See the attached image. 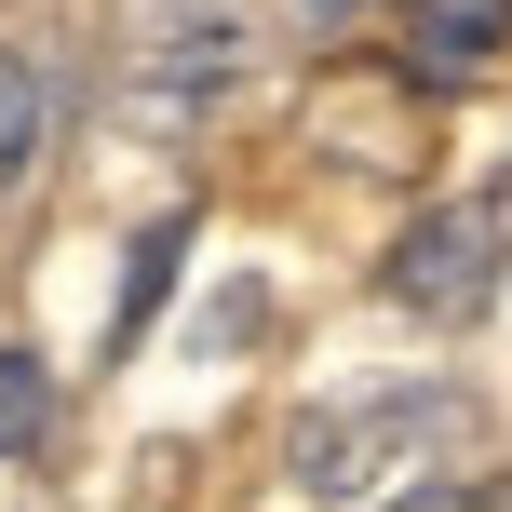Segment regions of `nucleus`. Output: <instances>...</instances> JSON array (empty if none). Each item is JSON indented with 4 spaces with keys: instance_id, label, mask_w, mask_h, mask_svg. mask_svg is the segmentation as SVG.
<instances>
[{
    "instance_id": "nucleus-4",
    "label": "nucleus",
    "mask_w": 512,
    "mask_h": 512,
    "mask_svg": "<svg viewBox=\"0 0 512 512\" xmlns=\"http://www.w3.org/2000/svg\"><path fill=\"white\" fill-rule=\"evenodd\" d=\"M405 54H432L445 81L512 54V0H405Z\"/></svg>"
},
{
    "instance_id": "nucleus-6",
    "label": "nucleus",
    "mask_w": 512,
    "mask_h": 512,
    "mask_svg": "<svg viewBox=\"0 0 512 512\" xmlns=\"http://www.w3.org/2000/svg\"><path fill=\"white\" fill-rule=\"evenodd\" d=\"M27 162H41V68L0 41V203L27 189Z\"/></svg>"
},
{
    "instance_id": "nucleus-9",
    "label": "nucleus",
    "mask_w": 512,
    "mask_h": 512,
    "mask_svg": "<svg viewBox=\"0 0 512 512\" xmlns=\"http://www.w3.org/2000/svg\"><path fill=\"white\" fill-rule=\"evenodd\" d=\"M310 14H351V0H310Z\"/></svg>"
},
{
    "instance_id": "nucleus-8",
    "label": "nucleus",
    "mask_w": 512,
    "mask_h": 512,
    "mask_svg": "<svg viewBox=\"0 0 512 512\" xmlns=\"http://www.w3.org/2000/svg\"><path fill=\"white\" fill-rule=\"evenodd\" d=\"M405 512H499L486 486H432V499H405Z\"/></svg>"
},
{
    "instance_id": "nucleus-5",
    "label": "nucleus",
    "mask_w": 512,
    "mask_h": 512,
    "mask_svg": "<svg viewBox=\"0 0 512 512\" xmlns=\"http://www.w3.org/2000/svg\"><path fill=\"white\" fill-rule=\"evenodd\" d=\"M176 256H189V216H149V230H135V256H122V324H108V351H135V337H149V310L176 297Z\"/></svg>"
},
{
    "instance_id": "nucleus-3",
    "label": "nucleus",
    "mask_w": 512,
    "mask_h": 512,
    "mask_svg": "<svg viewBox=\"0 0 512 512\" xmlns=\"http://www.w3.org/2000/svg\"><path fill=\"white\" fill-rule=\"evenodd\" d=\"M499 243H512V216L499 203H432L405 243H391V310H418V324H472V310L499 297Z\"/></svg>"
},
{
    "instance_id": "nucleus-1",
    "label": "nucleus",
    "mask_w": 512,
    "mask_h": 512,
    "mask_svg": "<svg viewBox=\"0 0 512 512\" xmlns=\"http://www.w3.org/2000/svg\"><path fill=\"white\" fill-rule=\"evenodd\" d=\"M472 445V405L445 378H391V391H337V405H310L297 432H283V486H297L310 512H405L432 486H459Z\"/></svg>"
},
{
    "instance_id": "nucleus-7",
    "label": "nucleus",
    "mask_w": 512,
    "mask_h": 512,
    "mask_svg": "<svg viewBox=\"0 0 512 512\" xmlns=\"http://www.w3.org/2000/svg\"><path fill=\"white\" fill-rule=\"evenodd\" d=\"M41 432H54V378H41V351H0V459H27Z\"/></svg>"
},
{
    "instance_id": "nucleus-2",
    "label": "nucleus",
    "mask_w": 512,
    "mask_h": 512,
    "mask_svg": "<svg viewBox=\"0 0 512 512\" xmlns=\"http://www.w3.org/2000/svg\"><path fill=\"white\" fill-rule=\"evenodd\" d=\"M230 68H243V14L230 0H122V122L189 135Z\"/></svg>"
}]
</instances>
